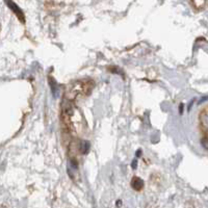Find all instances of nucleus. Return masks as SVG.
Masks as SVG:
<instances>
[{"label": "nucleus", "instance_id": "obj_8", "mask_svg": "<svg viewBox=\"0 0 208 208\" xmlns=\"http://www.w3.org/2000/svg\"><path fill=\"white\" fill-rule=\"evenodd\" d=\"M141 151H142V150H138V152H136V156H139V155H141Z\"/></svg>", "mask_w": 208, "mask_h": 208}, {"label": "nucleus", "instance_id": "obj_5", "mask_svg": "<svg viewBox=\"0 0 208 208\" xmlns=\"http://www.w3.org/2000/svg\"><path fill=\"white\" fill-rule=\"evenodd\" d=\"M49 82H50V87L52 90V94H53V96L56 98L57 97V94L60 93V89L57 87V84L55 82V80L53 78H49Z\"/></svg>", "mask_w": 208, "mask_h": 208}, {"label": "nucleus", "instance_id": "obj_3", "mask_svg": "<svg viewBox=\"0 0 208 208\" xmlns=\"http://www.w3.org/2000/svg\"><path fill=\"white\" fill-rule=\"evenodd\" d=\"M200 123H201V126L204 128V132H205V134L207 133V108L205 107L204 110L202 112L200 113Z\"/></svg>", "mask_w": 208, "mask_h": 208}, {"label": "nucleus", "instance_id": "obj_4", "mask_svg": "<svg viewBox=\"0 0 208 208\" xmlns=\"http://www.w3.org/2000/svg\"><path fill=\"white\" fill-rule=\"evenodd\" d=\"M191 4L198 11H202L206 5V0H191Z\"/></svg>", "mask_w": 208, "mask_h": 208}, {"label": "nucleus", "instance_id": "obj_1", "mask_svg": "<svg viewBox=\"0 0 208 208\" xmlns=\"http://www.w3.org/2000/svg\"><path fill=\"white\" fill-rule=\"evenodd\" d=\"M4 1L6 3V5H8V8L15 13V15L19 18V20H20L22 23H24L25 17H24V14H23V12H22V9L19 8V6L16 4L14 1H13V0H4Z\"/></svg>", "mask_w": 208, "mask_h": 208}, {"label": "nucleus", "instance_id": "obj_7", "mask_svg": "<svg viewBox=\"0 0 208 208\" xmlns=\"http://www.w3.org/2000/svg\"><path fill=\"white\" fill-rule=\"evenodd\" d=\"M136 165H138V160L135 159V160L132 161V168H133V169H136Z\"/></svg>", "mask_w": 208, "mask_h": 208}, {"label": "nucleus", "instance_id": "obj_2", "mask_svg": "<svg viewBox=\"0 0 208 208\" xmlns=\"http://www.w3.org/2000/svg\"><path fill=\"white\" fill-rule=\"evenodd\" d=\"M131 186L133 190L139 191L143 190V187H144V181L138 177H133L131 180Z\"/></svg>", "mask_w": 208, "mask_h": 208}, {"label": "nucleus", "instance_id": "obj_6", "mask_svg": "<svg viewBox=\"0 0 208 208\" xmlns=\"http://www.w3.org/2000/svg\"><path fill=\"white\" fill-rule=\"evenodd\" d=\"M90 150V143L89 142H81L80 144V151L82 153H87V151Z\"/></svg>", "mask_w": 208, "mask_h": 208}]
</instances>
